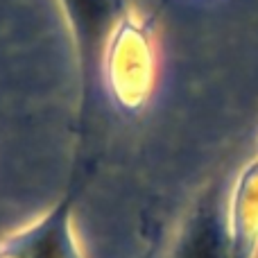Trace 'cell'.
Wrapping results in <instances>:
<instances>
[{
  "mask_svg": "<svg viewBox=\"0 0 258 258\" xmlns=\"http://www.w3.org/2000/svg\"><path fill=\"white\" fill-rule=\"evenodd\" d=\"M66 12L73 21L75 39L80 43L86 66L95 61L98 50L111 27L113 0H63Z\"/></svg>",
  "mask_w": 258,
  "mask_h": 258,
  "instance_id": "6da1fadb",
  "label": "cell"
},
{
  "mask_svg": "<svg viewBox=\"0 0 258 258\" xmlns=\"http://www.w3.org/2000/svg\"><path fill=\"white\" fill-rule=\"evenodd\" d=\"M186 258H227L222 233L213 222H204L197 227L186 247Z\"/></svg>",
  "mask_w": 258,
  "mask_h": 258,
  "instance_id": "7a4b0ae2",
  "label": "cell"
}]
</instances>
